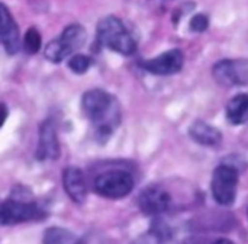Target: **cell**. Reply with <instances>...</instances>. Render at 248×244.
I'll use <instances>...</instances> for the list:
<instances>
[{"mask_svg": "<svg viewBox=\"0 0 248 244\" xmlns=\"http://www.w3.org/2000/svg\"><path fill=\"white\" fill-rule=\"evenodd\" d=\"M83 114L103 135L112 132L119 122V109L115 99L105 90L93 89L81 98Z\"/></svg>", "mask_w": 248, "mask_h": 244, "instance_id": "1", "label": "cell"}, {"mask_svg": "<svg viewBox=\"0 0 248 244\" xmlns=\"http://www.w3.org/2000/svg\"><path fill=\"white\" fill-rule=\"evenodd\" d=\"M97 39L102 45L124 55H132L137 49L134 38L126 31L122 20L115 16H106L99 22Z\"/></svg>", "mask_w": 248, "mask_h": 244, "instance_id": "2", "label": "cell"}, {"mask_svg": "<svg viewBox=\"0 0 248 244\" xmlns=\"http://www.w3.org/2000/svg\"><path fill=\"white\" fill-rule=\"evenodd\" d=\"M86 29L81 25L73 23L64 29L58 39L51 41L45 47V58H48L51 63H60L70 54L81 48L86 42Z\"/></svg>", "mask_w": 248, "mask_h": 244, "instance_id": "3", "label": "cell"}, {"mask_svg": "<svg viewBox=\"0 0 248 244\" xmlns=\"http://www.w3.org/2000/svg\"><path fill=\"white\" fill-rule=\"evenodd\" d=\"M134 189V178L129 172L115 169L100 173L94 179V191L103 198L121 199L129 195Z\"/></svg>", "mask_w": 248, "mask_h": 244, "instance_id": "4", "label": "cell"}, {"mask_svg": "<svg viewBox=\"0 0 248 244\" xmlns=\"http://www.w3.org/2000/svg\"><path fill=\"white\" fill-rule=\"evenodd\" d=\"M238 170L232 164H221L214 170L211 191L219 205H231L237 196Z\"/></svg>", "mask_w": 248, "mask_h": 244, "instance_id": "5", "label": "cell"}, {"mask_svg": "<svg viewBox=\"0 0 248 244\" xmlns=\"http://www.w3.org/2000/svg\"><path fill=\"white\" fill-rule=\"evenodd\" d=\"M46 214L33 202L7 199L0 202V224L16 226L28 221H41Z\"/></svg>", "mask_w": 248, "mask_h": 244, "instance_id": "6", "label": "cell"}, {"mask_svg": "<svg viewBox=\"0 0 248 244\" xmlns=\"http://www.w3.org/2000/svg\"><path fill=\"white\" fill-rule=\"evenodd\" d=\"M212 74L222 86L248 84V60H222L214 65Z\"/></svg>", "mask_w": 248, "mask_h": 244, "instance_id": "7", "label": "cell"}, {"mask_svg": "<svg viewBox=\"0 0 248 244\" xmlns=\"http://www.w3.org/2000/svg\"><path fill=\"white\" fill-rule=\"evenodd\" d=\"M171 195L158 185L145 188L138 196V207L145 215H160L171 208Z\"/></svg>", "mask_w": 248, "mask_h": 244, "instance_id": "8", "label": "cell"}, {"mask_svg": "<svg viewBox=\"0 0 248 244\" xmlns=\"http://www.w3.org/2000/svg\"><path fill=\"white\" fill-rule=\"evenodd\" d=\"M183 63H185L183 52L180 49H170L167 52H163L158 57L144 61L142 67L151 74L170 76V74L179 73L183 68Z\"/></svg>", "mask_w": 248, "mask_h": 244, "instance_id": "9", "label": "cell"}, {"mask_svg": "<svg viewBox=\"0 0 248 244\" xmlns=\"http://www.w3.org/2000/svg\"><path fill=\"white\" fill-rule=\"evenodd\" d=\"M36 157L39 160H55L60 157V143L54 119H45L39 127Z\"/></svg>", "mask_w": 248, "mask_h": 244, "instance_id": "10", "label": "cell"}, {"mask_svg": "<svg viewBox=\"0 0 248 244\" xmlns=\"http://www.w3.org/2000/svg\"><path fill=\"white\" fill-rule=\"evenodd\" d=\"M0 44L7 54H16L22 47L17 25L3 3H0Z\"/></svg>", "mask_w": 248, "mask_h": 244, "instance_id": "11", "label": "cell"}, {"mask_svg": "<svg viewBox=\"0 0 248 244\" xmlns=\"http://www.w3.org/2000/svg\"><path fill=\"white\" fill-rule=\"evenodd\" d=\"M64 191L76 204H83L87 198V185L84 175L77 167H67L62 175Z\"/></svg>", "mask_w": 248, "mask_h": 244, "instance_id": "12", "label": "cell"}, {"mask_svg": "<svg viewBox=\"0 0 248 244\" xmlns=\"http://www.w3.org/2000/svg\"><path fill=\"white\" fill-rule=\"evenodd\" d=\"M189 135L193 141L206 147H217L222 141V134L219 132V130L203 121H196L195 124H192Z\"/></svg>", "mask_w": 248, "mask_h": 244, "instance_id": "13", "label": "cell"}, {"mask_svg": "<svg viewBox=\"0 0 248 244\" xmlns=\"http://www.w3.org/2000/svg\"><path fill=\"white\" fill-rule=\"evenodd\" d=\"M227 118L234 125L248 121V95H237L227 105Z\"/></svg>", "mask_w": 248, "mask_h": 244, "instance_id": "14", "label": "cell"}, {"mask_svg": "<svg viewBox=\"0 0 248 244\" xmlns=\"http://www.w3.org/2000/svg\"><path fill=\"white\" fill-rule=\"evenodd\" d=\"M44 244H81V242L76 234L65 228L51 227L44 234Z\"/></svg>", "mask_w": 248, "mask_h": 244, "instance_id": "15", "label": "cell"}, {"mask_svg": "<svg viewBox=\"0 0 248 244\" xmlns=\"http://www.w3.org/2000/svg\"><path fill=\"white\" fill-rule=\"evenodd\" d=\"M42 38L36 28H29L23 35V49L28 54H36L41 49Z\"/></svg>", "mask_w": 248, "mask_h": 244, "instance_id": "16", "label": "cell"}, {"mask_svg": "<svg viewBox=\"0 0 248 244\" xmlns=\"http://www.w3.org/2000/svg\"><path fill=\"white\" fill-rule=\"evenodd\" d=\"M92 65V58L84 55V54H76L70 58L68 61V67L73 73L76 74H83L89 70V67Z\"/></svg>", "mask_w": 248, "mask_h": 244, "instance_id": "17", "label": "cell"}, {"mask_svg": "<svg viewBox=\"0 0 248 244\" xmlns=\"http://www.w3.org/2000/svg\"><path fill=\"white\" fill-rule=\"evenodd\" d=\"M150 233H151V234H154L161 244L166 243V242H169V240H170V237H171V231H170L169 226H167V224H164L161 220H157V223H154V224H153V227H151V231H150Z\"/></svg>", "mask_w": 248, "mask_h": 244, "instance_id": "18", "label": "cell"}, {"mask_svg": "<svg viewBox=\"0 0 248 244\" xmlns=\"http://www.w3.org/2000/svg\"><path fill=\"white\" fill-rule=\"evenodd\" d=\"M208 26H209V19H208L206 15L198 13V15H195V16L192 17V20H190V29H192L193 32H198V33L205 32V31L208 29Z\"/></svg>", "mask_w": 248, "mask_h": 244, "instance_id": "19", "label": "cell"}, {"mask_svg": "<svg viewBox=\"0 0 248 244\" xmlns=\"http://www.w3.org/2000/svg\"><path fill=\"white\" fill-rule=\"evenodd\" d=\"M132 244H161L158 242V239L154 236V234H151V233H147V234H144V236H140L135 242Z\"/></svg>", "mask_w": 248, "mask_h": 244, "instance_id": "20", "label": "cell"}, {"mask_svg": "<svg viewBox=\"0 0 248 244\" xmlns=\"http://www.w3.org/2000/svg\"><path fill=\"white\" fill-rule=\"evenodd\" d=\"M6 118H7V106L4 103H0V128L3 127Z\"/></svg>", "mask_w": 248, "mask_h": 244, "instance_id": "21", "label": "cell"}, {"mask_svg": "<svg viewBox=\"0 0 248 244\" xmlns=\"http://www.w3.org/2000/svg\"><path fill=\"white\" fill-rule=\"evenodd\" d=\"M211 244H235L234 242H231V240H228V239H217V240H214Z\"/></svg>", "mask_w": 248, "mask_h": 244, "instance_id": "22", "label": "cell"}]
</instances>
